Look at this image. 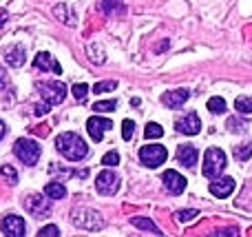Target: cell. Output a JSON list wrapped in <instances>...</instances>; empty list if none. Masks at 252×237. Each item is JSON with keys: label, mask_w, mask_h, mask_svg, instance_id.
Here are the masks:
<instances>
[{"label": "cell", "mask_w": 252, "mask_h": 237, "mask_svg": "<svg viewBox=\"0 0 252 237\" xmlns=\"http://www.w3.org/2000/svg\"><path fill=\"white\" fill-rule=\"evenodd\" d=\"M56 149H58V153L64 155L71 162H80V160L87 158V153H89L87 142H84L78 133H71V131L60 133V135L56 137Z\"/></svg>", "instance_id": "obj_1"}, {"label": "cell", "mask_w": 252, "mask_h": 237, "mask_svg": "<svg viewBox=\"0 0 252 237\" xmlns=\"http://www.w3.org/2000/svg\"><path fill=\"white\" fill-rule=\"evenodd\" d=\"M71 224L75 229L89 231V233H97V231L104 229V220L97 211H91V208H73L71 211Z\"/></svg>", "instance_id": "obj_2"}, {"label": "cell", "mask_w": 252, "mask_h": 237, "mask_svg": "<svg viewBox=\"0 0 252 237\" xmlns=\"http://www.w3.org/2000/svg\"><path fill=\"white\" fill-rule=\"evenodd\" d=\"M226 167H228L226 153H223L221 149H217V146H210L204 155V169H201L204 175L208 177V180H217V177L226 171Z\"/></svg>", "instance_id": "obj_3"}, {"label": "cell", "mask_w": 252, "mask_h": 237, "mask_svg": "<svg viewBox=\"0 0 252 237\" xmlns=\"http://www.w3.org/2000/svg\"><path fill=\"white\" fill-rule=\"evenodd\" d=\"M13 153H16V158L20 160V162H25L27 167H35L42 149H40V144L35 140L20 137V140H16V144H13Z\"/></svg>", "instance_id": "obj_4"}, {"label": "cell", "mask_w": 252, "mask_h": 237, "mask_svg": "<svg viewBox=\"0 0 252 237\" xmlns=\"http://www.w3.org/2000/svg\"><path fill=\"white\" fill-rule=\"evenodd\" d=\"M168 158V151L164 149L161 144H146L139 149V162L148 169H157L166 162Z\"/></svg>", "instance_id": "obj_5"}, {"label": "cell", "mask_w": 252, "mask_h": 237, "mask_svg": "<svg viewBox=\"0 0 252 237\" xmlns=\"http://www.w3.org/2000/svg\"><path fill=\"white\" fill-rule=\"evenodd\" d=\"M35 89L40 91L42 100H47L49 104H60L66 98V87L60 80H56V82H35Z\"/></svg>", "instance_id": "obj_6"}, {"label": "cell", "mask_w": 252, "mask_h": 237, "mask_svg": "<svg viewBox=\"0 0 252 237\" xmlns=\"http://www.w3.org/2000/svg\"><path fill=\"white\" fill-rule=\"evenodd\" d=\"M95 189L100 195H115L120 191V177L113 171H102L95 177Z\"/></svg>", "instance_id": "obj_7"}, {"label": "cell", "mask_w": 252, "mask_h": 237, "mask_svg": "<svg viewBox=\"0 0 252 237\" xmlns=\"http://www.w3.org/2000/svg\"><path fill=\"white\" fill-rule=\"evenodd\" d=\"M22 206H25L33 217H38V220L51 213V204H49V200L42 198V195H38V193L27 195V200L22 202Z\"/></svg>", "instance_id": "obj_8"}, {"label": "cell", "mask_w": 252, "mask_h": 237, "mask_svg": "<svg viewBox=\"0 0 252 237\" xmlns=\"http://www.w3.org/2000/svg\"><path fill=\"white\" fill-rule=\"evenodd\" d=\"M175 127H177V131L184 133V135H197V133L201 131V120L195 111H188V113L179 115V118L175 120Z\"/></svg>", "instance_id": "obj_9"}, {"label": "cell", "mask_w": 252, "mask_h": 237, "mask_svg": "<svg viewBox=\"0 0 252 237\" xmlns=\"http://www.w3.org/2000/svg\"><path fill=\"white\" fill-rule=\"evenodd\" d=\"M111 129H113V122L106 118H100V115H93V118L87 120V131L95 142L104 140V133L111 131Z\"/></svg>", "instance_id": "obj_10"}, {"label": "cell", "mask_w": 252, "mask_h": 237, "mask_svg": "<svg viewBox=\"0 0 252 237\" xmlns=\"http://www.w3.org/2000/svg\"><path fill=\"white\" fill-rule=\"evenodd\" d=\"M2 229V235L7 237H25L27 235V226H25V220L18 215H7L0 224Z\"/></svg>", "instance_id": "obj_11"}, {"label": "cell", "mask_w": 252, "mask_h": 237, "mask_svg": "<svg viewBox=\"0 0 252 237\" xmlns=\"http://www.w3.org/2000/svg\"><path fill=\"white\" fill-rule=\"evenodd\" d=\"M161 180H164V186L173 195H182L184 189H186V177H184L182 173L173 171V169H170V171H166L164 175H161Z\"/></svg>", "instance_id": "obj_12"}, {"label": "cell", "mask_w": 252, "mask_h": 237, "mask_svg": "<svg viewBox=\"0 0 252 237\" xmlns=\"http://www.w3.org/2000/svg\"><path fill=\"white\" fill-rule=\"evenodd\" d=\"M33 67L35 69H42V71H53L56 75L62 73V67L58 65V60L49 51H40L38 56H35V60H33Z\"/></svg>", "instance_id": "obj_13"}, {"label": "cell", "mask_w": 252, "mask_h": 237, "mask_svg": "<svg viewBox=\"0 0 252 237\" xmlns=\"http://www.w3.org/2000/svg\"><path fill=\"white\" fill-rule=\"evenodd\" d=\"M188 98H190V91H188V89H175V91H166L164 96H161V102H164L168 109H179Z\"/></svg>", "instance_id": "obj_14"}, {"label": "cell", "mask_w": 252, "mask_h": 237, "mask_svg": "<svg viewBox=\"0 0 252 237\" xmlns=\"http://www.w3.org/2000/svg\"><path fill=\"white\" fill-rule=\"evenodd\" d=\"M235 177H223V180H215L213 184L208 186L210 195H215V198H228V195L235 191Z\"/></svg>", "instance_id": "obj_15"}, {"label": "cell", "mask_w": 252, "mask_h": 237, "mask_svg": "<svg viewBox=\"0 0 252 237\" xmlns=\"http://www.w3.org/2000/svg\"><path fill=\"white\" fill-rule=\"evenodd\" d=\"M4 60H7L9 67H13V69H18V67H22L27 62V51L22 44H13L11 49H7V53H4Z\"/></svg>", "instance_id": "obj_16"}, {"label": "cell", "mask_w": 252, "mask_h": 237, "mask_svg": "<svg viewBox=\"0 0 252 237\" xmlns=\"http://www.w3.org/2000/svg\"><path fill=\"white\" fill-rule=\"evenodd\" d=\"M177 162L186 169H192L197 162V149L192 144H182L177 149Z\"/></svg>", "instance_id": "obj_17"}, {"label": "cell", "mask_w": 252, "mask_h": 237, "mask_svg": "<svg viewBox=\"0 0 252 237\" xmlns=\"http://www.w3.org/2000/svg\"><path fill=\"white\" fill-rule=\"evenodd\" d=\"M130 224H133L135 229L148 231V233H153V235H161L159 226H157L153 220H148V217H130Z\"/></svg>", "instance_id": "obj_18"}, {"label": "cell", "mask_w": 252, "mask_h": 237, "mask_svg": "<svg viewBox=\"0 0 252 237\" xmlns=\"http://www.w3.org/2000/svg\"><path fill=\"white\" fill-rule=\"evenodd\" d=\"M44 195L51 198V200H62V198H66V189H64L62 182L53 180V182H49V184L44 186Z\"/></svg>", "instance_id": "obj_19"}, {"label": "cell", "mask_w": 252, "mask_h": 237, "mask_svg": "<svg viewBox=\"0 0 252 237\" xmlns=\"http://www.w3.org/2000/svg\"><path fill=\"white\" fill-rule=\"evenodd\" d=\"M53 13H56V18H58V20L66 22V25H69V27H73V25H75V13L71 11V9L66 7L64 2L56 4V7H53Z\"/></svg>", "instance_id": "obj_20"}, {"label": "cell", "mask_w": 252, "mask_h": 237, "mask_svg": "<svg viewBox=\"0 0 252 237\" xmlns=\"http://www.w3.org/2000/svg\"><path fill=\"white\" fill-rule=\"evenodd\" d=\"M100 9L104 13H122L124 11V4H122V0H100Z\"/></svg>", "instance_id": "obj_21"}, {"label": "cell", "mask_w": 252, "mask_h": 237, "mask_svg": "<svg viewBox=\"0 0 252 237\" xmlns=\"http://www.w3.org/2000/svg\"><path fill=\"white\" fill-rule=\"evenodd\" d=\"M89 58H91L93 65H104V60H106V58H104V49H102L100 44L93 42L91 47H89Z\"/></svg>", "instance_id": "obj_22"}, {"label": "cell", "mask_w": 252, "mask_h": 237, "mask_svg": "<svg viewBox=\"0 0 252 237\" xmlns=\"http://www.w3.org/2000/svg\"><path fill=\"white\" fill-rule=\"evenodd\" d=\"M235 109L239 111V113H244V115L252 113V98H250V96L237 98V100H235Z\"/></svg>", "instance_id": "obj_23"}, {"label": "cell", "mask_w": 252, "mask_h": 237, "mask_svg": "<svg viewBox=\"0 0 252 237\" xmlns=\"http://www.w3.org/2000/svg\"><path fill=\"white\" fill-rule=\"evenodd\" d=\"M208 109H210V113L221 115L223 111H226V100H223V98H219V96L210 98V100H208Z\"/></svg>", "instance_id": "obj_24"}, {"label": "cell", "mask_w": 252, "mask_h": 237, "mask_svg": "<svg viewBox=\"0 0 252 237\" xmlns=\"http://www.w3.org/2000/svg\"><path fill=\"white\" fill-rule=\"evenodd\" d=\"M144 135H146V140H159V137L164 135V129H161L159 124L151 122V124H146V129H144Z\"/></svg>", "instance_id": "obj_25"}, {"label": "cell", "mask_w": 252, "mask_h": 237, "mask_svg": "<svg viewBox=\"0 0 252 237\" xmlns=\"http://www.w3.org/2000/svg\"><path fill=\"white\" fill-rule=\"evenodd\" d=\"M250 155H252V142H246V144H241V146H235V158L239 160V162L250 160Z\"/></svg>", "instance_id": "obj_26"}, {"label": "cell", "mask_w": 252, "mask_h": 237, "mask_svg": "<svg viewBox=\"0 0 252 237\" xmlns=\"http://www.w3.org/2000/svg\"><path fill=\"white\" fill-rule=\"evenodd\" d=\"M115 109H118V102L115 100H104V102H95L93 104V111H97V113H111Z\"/></svg>", "instance_id": "obj_27"}, {"label": "cell", "mask_w": 252, "mask_h": 237, "mask_svg": "<svg viewBox=\"0 0 252 237\" xmlns=\"http://www.w3.org/2000/svg\"><path fill=\"white\" fill-rule=\"evenodd\" d=\"M115 89H118V82H115V80H106V82H97L95 87H93V93H97V96H102V93L115 91Z\"/></svg>", "instance_id": "obj_28"}, {"label": "cell", "mask_w": 252, "mask_h": 237, "mask_svg": "<svg viewBox=\"0 0 252 237\" xmlns=\"http://www.w3.org/2000/svg\"><path fill=\"white\" fill-rule=\"evenodd\" d=\"M71 91H73V96H75V100H80V102H84L87 100V96H89V87L87 84H73V89H71Z\"/></svg>", "instance_id": "obj_29"}, {"label": "cell", "mask_w": 252, "mask_h": 237, "mask_svg": "<svg viewBox=\"0 0 252 237\" xmlns=\"http://www.w3.org/2000/svg\"><path fill=\"white\" fill-rule=\"evenodd\" d=\"M197 215H199V213H197L195 208H184V211L177 213V220L182 222V224H186V222H192V220H195Z\"/></svg>", "instance_id": "obj_30"}, {"label": "cell", "mask_w": 252, "mask_h": 237, "mask_svg": "<svg viewBox=\"0 0 252 237\" xmlns=\"http://www.w3.org/2000/svg\"><path fill=\"white\" fill-rule=\"evenodd\" d=\"M102 164H104V167H118L120 164V153L118 151H109V153L102 158Z\"/></svg>", "instance_id": "obj_31"}, {"label": "cell", "mask_w": 252, "mask_h": 237, "mask_svg": "<svg viewBox=\"0 0 252 237\" xmlns=\"http://www.w3.org/2000/svg\"><path fill=\"white\" fill-rule=\"evenodd\" d=\"M0 173H2L4 177H7L9 182H11V184H18V171L13 167H9V164H4L2 169H0Z\"/></svg>", "instance_id": "obj_32"}, {"label": "cell", "mask_w": 252, "mask_h": 237, "mask_svg": "<svg viewBox=\"0 0 252 237\" xmlns=\"http://www.w3.org/2000/svg\"><path fill=\"white\" fill-rule=\"evenodd\" d=\"M133 131H135V122H133V120H124V122H122V137L126 142L133 137Z\"/></svg>", "instance_id": "obj_33"}, {"label": "cell", "mask_w": 252, "mask_h": 237, "mask_svg": "<svg viewBox=\"0 0 252 237\" xmlns=\"http://www.w3.org/2000/svg\"><path fill=\"white\" fill-rule=\"evenodd\" d=\"M40 237H58L60 235V229H58L56 224H49V226H44V229H40Z\"/></svg>", "instance_id": "obj_34"}, {"label": "cell", "mask_w": 252, "mask_h": 237, "mask_svg": "<svg viewBox=\"0 0 252 237\" xmlns=\"http://www.w3.org/2000/svg\"><path fill=\"white\" fill-rule=\"evenodd\" d=\"M228 129H230L232 133H244L246 131V124L239 122L237 118H230V120H228Z\"/></svg>", "instance_id": "obj_35"}, {"label": "cell", "mask_w": 252, "mask_h": 237, "mask_svg": "<svg viewBox=\"0 0 252 237\" xmlns=\"http://www.w3.org/2000/svg\"><path fill=\"white\" fill-rule=\"evenodd\" d=\"M210 235H215V237H235V235H239V231L237 229H221V231H215V233H210Z\"/></svg>", "instance_id": "obj_36"}, {"label": "cell", "mask_w": 252, "mask_h": 237, "mask_svg": "<svg viewBox=\"0 0 252 237\" xmlns=\"http://www.w3.org/2000/svg\"><path fill=\"white\" fill-rule=\"evenodd\" d=\"M49 109H51V104L44 100V102H40V104L33 106V113H35V115H44V113H49Z\"/></svg>", "instance_id": "obj_37"}, {"label": "cell", "mask_w": 252, "mask_h": 237, "mask_svg": "<svg viewBox=\"0 0 252 237\" xmlns=\"http://www.w3.org/2000/svg\"><path fill=\"white\" fill-rule=\"evenodd\" d=\"M2 89H7V71L0 65V91H2Z\"/></svg>", "instance_id": "obj_38"}, {"label": "cell", "mask_w": 252, "mask_h": 237, "mask_svg": "<svg viewBox=\"0 0 252 237\" xmlns=\"http://www.w3.org/2000/svg\"><path fill=\"white\" fill-rule=\"evenodd\" d=\"M4 131H7V127H4V122H2V120H0V140H2V137H4Z\"/></svg>", "instance_id": "obj_39"}, {"label": "cell", "mask_w": 252, "mask_h": 237, "mask_svg": "<svg viewBox=\"0 0 252 237\" xmlns=\"http://www.w3.org/2000/svg\"><path fill=\"white\" fill-rule=\"evenodd\" d=\"M168 44H170V40H164V42H161V44H159V47H157V51H164V49H166V47H168Z\"/></svg>", "instance_id": "obj_40"}, {"label": "cell", "mask_w": 252, "mask_h": 237, "mask_svg": "<svg viewBox=\"0 0 252 237\" xmlns=\"http://www.w3.org/2000/svg\"><path fill=\"white\" fill-rule=\"evenodd\" d=\"M4 20H7V11H0V27L4 25Z\"/></svg>", "instance_id": "obj_41"}, {"label": "cell", "mask_w": 252, "mask_h": 237, "mask_svg": "<svg viewBox=\"0 0 252 237\" xmlns=\"http://www.w3.org/2000/svg\"><path fill=\"white\" fill-rule=\"evenodd\" d=\"M130 104H133V106H139V104H142V100H139V98H133V100H130Z\"/></svg>", "instance_id": "obj_42"}]
</instances>
